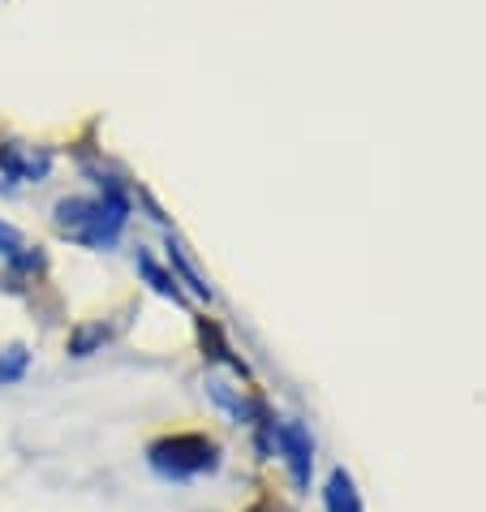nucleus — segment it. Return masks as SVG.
Returning <instances> with one entry per match:
<instances>
[{
    "instance_id": "39448f33",
    "label": "nucleus",
    "mask_w": 486,
    "mask_h": 512,
    "mask_svg": "<svg viewBox=\"0 0 486 512\" xmlns=\"http://www.w3.org/2000/svg\"><path fill=\"white\" fill-rule=\"evenodd\" d=\"M138 272L151 280V289L155 293H164V297H173V302H181V289H177V276H168L160 263L151 259V254H138Z\"/></svg>"
},
{
    "instance_id": "0eeeda50",
    "label": "nucleus",
    "mask_w": 486,
    "mask_h": 512,
    "mask_svg": "<svg viewBox=\"0 0 486 512\" xmlns=\"http://www.w3.org/2000/svg\"><path fill=\"white\" fill-rule=\"evenodd\" d=\"M26 362H31V353H26L22 345H9L5 353H0V383H18L26 375Z\"/></svg>"
},
{
    "instance_id": "f03ea898",
    "label": "nucleus",
    "mask_w": 486,
    "mask_h": 512,
    "mask_svg": "<svg viewBox=\"0 0 486 512\" xmlns=\"http://www.w3.org/2000/svg\"><path fill=\"white\" fill-rule=\"evenodd\" d=\"M147 461L160 478H203L220 469V448L203 431H177L155 439L147 448Z\"/></svg>"
},
{
    "instance_id": "423d86ee",
    "label": "nucleus",
    "mask_w": 486,
    "mask_h": 512,
    "mask_svg": "<svg viewBox=\"0 0 486 512\" xmlns=\"http://www.w3.org/2000/svg\"><path fill=\"white\" fill-rule=\"evenodd\" d=\"M22 250H26L22 233L13 229V224H5V220H0V254H5L9 263H18V267H39V254L31 259V254H22Z\"/></svg>"
},
{
    "instance_id": "7ed1b4c3",
    "label": "nucleus",
    "mask_w": 486,
    "mask_h": 512,
    "mask_svg": "<svg viewBox=\"0 0 486 512\" xmlns=\"http://www.w3.org/2000/svg\"><path fill=\"white\" fill-rule=\"evenodd\" d=\"M276 444L289 461V474H293V487H310V469H314V444H310V431L302 422H280L276 426Z\"/></svg>"
},
{
    "instance_id": "1a4fd4ad",
    "label": "nucleus",
    "mask_w": 486,
    "mask_h": 512,
    "mask_svg": "<svg viewBox=\"0 0 486 512\" xmlns=\"http://www.w3.org/2000/svg\"><path fill=\"white\" fill-rule=\"evenodd\" d=\"M5 181H9V173H5V160H0V186H5Z\"/></svg>"
},
{
    "instance_id": "f257e3e1",
    "label": "nucleus",
    "mask_w": 486,
    "mask_h": 512,
    "mask_svg": "<svg viewBox=\"0 0 486 512\" xmlns=\"http://www.w3.org/2000/svg\"><path fill=\"white\" fill-rule=\"evenodd\" d=\"M125 216H130V203L117 186H104V198H61L56 203V229L95 250H104L121 237Z\"/></svg>"
},
{
    "instance_id": "20e7f679",
    "label": "nucleus",
    "mask_w": 486,
    "mask_h": 512,
    "mask_svg": "<svg viewBox=\"0 0 486 512\" xmlns=\"http://www.w3.org/2000/svg\"><path fill=\"white\" fill-rule=\"evenodd\" d=\"M323 504H327V512H362V495H357L353 478L345 474V469H332L327 491H323Z\"/></svg>"
},
{
    "instance_id": "6e6552de",
    "label": "nucleus",
    "mask_w": 486,
    "mask_h": 512,
    "mask_svg": "<svg viewBox=\"0 0 486 512\" xmlns=\"http://www.w3.org/2000/svg\"><path fill=\"white\" fill-rule=\"evenodd\" d=\"M104 340H108L104 327H82V332L69 340V353H74V358H87V353H91L95 345H104Z\"/></svg>"
}]
</instances>
